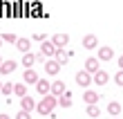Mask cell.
<instances>
[{"label": "cell", "instance_id": "26", "mask_svg": "<svg viewBox=\"0 0 123 119\" xmlns=\"http://www.w3.org/2000/svg\"><path fill=\"white\" fill-rule=\"evenodd\" d=\"M16 119H31V115H29V112H25V110H20V112L16 115Z\"/></svg>", "mask_w": 123, "mask_h": 119}, {"label": "cell", "instance_id": "5", "mask_svg": "<svg viewBox=\"0 0 123 119\" xmlns=\"http://www.w3.org/2000/svg\"><path fill=\"white\" fill-rule=\"evenodd\" d=\"M107 81H110V74H107L103 68H101L96 74H92V83H96V85H105Z\"/></svg>", "mask_w": 123, "mask_h": 119}, {"label": "cell", "instance_id": "9", "mask_svg": "<svg viewBox=\"0 0 123 119\" xmlns=\"http://www.w3.org/2000/svg\"><path fill=\"white\" fill-rule=\"evenodd\" d=\"M58 70H61V63L58 61H54V58H49V61H45V72L47 74H58Z\"/></svg>", "mask_w": 123, "mask_h": 119}, {"label": "cell", "instance_id": "27", "mask_svg": "<svg viewBox=\"0 0 123 119\" xmlns=\"http://www.w3.org/2000/svg\"><path fill=\"white\" fill-rule=\"evenodd\" d=\"M34 41H40L43 43V41H47V38H45V34H43V32H36L34 34Z\"/></svg>", "mask_w": 123, "mask_h": 119}, {"label": "cell", "instance_id": "19", "mask_svg": "<svg viewBox=\"0 0 123 119\" xmlns=\"http://www.w3.org/2000/svg\"><path fill=\"white\" fill-rule=\"evenodd\" d=\"M107 112H110L112 117H119V112H121V103H119V101H110V103H107Z\"/></svg>", "mask_w": 123, "mask_h": 119}, {"label": "cell", "instance_id": "4", "mask_svg": "<svg viewBox=\"0 0 123 119\" xmlns=\"http://www.w3.org/2000/svg\"><path fill=\"white\" fill-rule=\"evenodd\" d=\"M101 61H98V58L96 56H90V58H85V72H90V74H96L98 70H101V65H98Z\"/></svg>", "mask_w": 123, "mask_h": 119}, {"label": "cell", "instance_id": "6", "mask_svg": "<svg viewBox=\"0 0 123 119\" xmlns=\"http://www.w3.org/2000/svg\"><path fill=\"white\" fill-rule=\"evenodd\" d=\"M40 54L45 56V58H47V56H54V54H56L54 43H52V41H43V43H40Z\"/></svg>", "mask_w": 123, "mask_h": 119}, {"label": "cell", "instance_id": "10", "mask_svg": "<svg viewBox=\"0 0 123 119\" xmlns=\"http://www.w3.org/2000/svg\"><path fill=\"white\" fill-rule=\"evenodd\" d=\"M98 99H101V94L94 92V90H85V94H83V101L87 103V106H92V103H98Z\"/></svg>", "mask_w": 123, "mask_h": 119}, {"label": "cell", "instance_id": "2", "mask_svg": "<svg viewBox=\"0 0 123 119\" xmlns=\"http://www.w3.org/2000/svg\"><path fill=\"white\" fill-rule=\"evenodd\" d=\"M52 43H54V47H56V49H63V47L69 43V34H65V32L54 34V36H52Z\"/></svg>", "mask_w": 123, "mask_h": 119}, {"label": "cell", "instance_id": "16", "mask_svg": "<svg viewBox=\"0 0 123 119\" xmlns=\"http://www.w3.org/2000/svg\"><path fill=\"white\" fill-rule=\"evenodd\" d=\"M16 47L23 52V54H27V52L31 49V41H29V38H18V41H16Z\"/></svg>", "mask_w": 123, "mask_h": 119}, {"label": "cell", "instance_id": "14", "mask_svg": "<svg viewBox=\"0 0 123 119\" xmlns=\"http://www.w3.org/2000/svg\"><path fill=\"white\" fill-rule=\"evenodd\" d=\"M63 92H65V83H63V81H54V83H52V90H49V94H54L56 99H58Z\"/></svg>", "mask_w": 123, "mask_h": 119}, {"label": "cell", "instance_id": "33", "mask_svg": "<svg viewBox=\"0 0 123 119\" xmlns=\"http://www.w3.org/2000/svg\"><path fill=\"white\" fill-rule=\"evenodd\" d=\"M0 88H2V83H0Z\"/></svg>", "mask_w": 123, "mask_h": 119}, {"label": "cell", "instance_id": "15", "mask_svg": "<svg viewBox=\"0 0 123 119\" xmlns=\"http://www.w3.org/2000/svg\"><path fill=\"white\" fill-rule=\"evenodd\" d=\"M23 79H25V83H29V85H31V83H34V85L38 83V74H36V70H31V68L25 70V77H23Z\"/></svg>", "mask_w": 123, "mask_h": 119}, {"label": "cell", "instance_id": "17", "mask_svg": "<svg viewBox=\"0 0 123 119\" xmlns=\"http://www.w3.org/2000/svg\"><path fill=\"white\" fill-rule=\"evenodd\" d=\"M58 106H63V108H69V106H72V92H69V90H65V92L58 97Z\"/></svg>", "mask_w": 123, "mask_h": 119}, {"label": "cell", "instance_id": "8", "mask_svg": "<svg viewBox=\"0 0 123 119\" xmlns=\"http://www.w3.org/2000/svg\"><path fill=\"white\" fill-rule=\"evenodd\" d=\"M20 108H23L25 112H31V110H36V101L31 99L29 94H27V97H23V99H20Z\"/></svg>", "mask_w": 123, "mask_h": 119}, {"label": "cell", "instance_id": "22", "mask_svg": "<svg viewBox=\"0 0 123 119\" xmlns=\"http://www.w3.org/2000/svg\"><path fill=\"white\" fill-rule=\"evenodd\" d=\"M87 117H92V119H98V117H101V108L96 106V103L87 106Z\"/></svg>", "mask_w": 123, "mask_h": 119}, {"label": "cell", "instance_id": "13", "mask_svg": "<svg viewBox=\"0 0 123 119\" xmlns=\"http://www.w3.org/2000/svg\"><path fill=\"white\" fill-rule=\"evenodd\" d=\"M69 56H72V52H67V49H56V54H54V61H58L61 65H65Z\"/></svg>", "mask_w": 123, "mask_h": 119}, {"label": "cell", "instance_id": "30", "mask_svg": "<svg viewBox=\"0 0 123 119\" xmlns=\"http://www.w3.org/2000/svg\"><path fill=\"white\" fill-rule=\"evenodd\" d=\"M0 65H2V56H0Z\"/></svg>", "mask_w": 123, "mask_h": 119}, {"label": "cell", "instance_id": "20", "mask_svg": "<svg viewBox=\"0 0 123 119\" xmlns=\"http://www.w3.org/2000/svg\"><path fill=\"white\" fill-rule=\"evenodd\" d=\"M34 63H36V54H31V52H27V54H23V65H25L27 70H29Z\"/></svg>", "mask_w": 123, "mask_h": 119}, {"label": "cell", "instance_id": "12", "mask_svg": "<svg viewBox=\"0 0 123 119\" xmlns=\"http://www.w3.org/2000/svg\"><path fill=\"white\" fill-rule=\"evenodd\" d=\"M36 90H38L43 97H45V94H49V90H52V83H49V81H45V79H38V83H36Z\"/></svg>", "mask_w": 123, "mask_h": 119}, {"label": "cell", "instance_id": "24", "mask_svg": "<svg viewBox=\"0 0 123 119\" xmlns=\"http://www.w3.org/2000/svg\"><path fill=\"white\" fill-rule=\"evenodd\" d=\"M0 92H2V94H7V97H9V94H13V83H2Z\"/></svg>", "mask_w": 123, "mask_h": 119}, {"label": "cell", "instance_id": "18", "mask_svg": "<svg viewBox=\"0 0 123 119\" xmlns=\"http://www.w3.org/2000/svg\"><path fill=\"white\" fill-rule=\"evenodd\" d=\"M13 70H16V61H2L0 65V74H11Z\"/></svg>", "mask_w": 123, "mask_h": 119}, {"label": "cell", "instance_id": "1", "mask_svg": "<svg viewBox=\"0 0 123 119\" xmlns=\"http://www.w3.org/2000/svg\"><path fill=\"white\" fill-rule=\"evenodd\" d=\"M56 106H58V99H56L54 94H45L38 103H36V110H38V112L45 117V115H52Z\"/></svg>", "mask_w": 123, "mask_h": 119}, {"label": "cell", "instance_id": "3", "mask_svg": "<svg viewBox=\"0 0 123 119\" xmlns=\"http://www.w3.org/2000/svg\"><path fill=\"white\" fill-rule=\"evenodd\" d=\"M74 79H76V83H78V85H83V88L92 85V74H90V72H85V70H78Z\"/></svg>", "mask_w": 123, "mask_h": 119}, {"label": "cell", "instance_id": "28", "mask_svg": "<svg viewBox=\"0 0 123 119\" xmlns=\"http://www.w3.org/2000/svg\"><path fill=\"white\" fill-rule=\"evenodd\" d=\"M119 68H121V70H123V54H121V56H119Z\"/></svg>", "mask_w": 123, "mask_h": 119}, {"label": "cell", "instance_id": "23", "mask_svg": "<svg viewBox=\"0 0 123 119\" xmlns=\"http://www.w3.org/2000/svg\"><path fill=\"white\" fill-rule=\"evenodd\" d=\"M0 38H2L5 43H13V45H16V41H18V36H16V34H11V32H5L2 36H0Z\"/></svg>", "mask_w": 123, "mask_h": 119}, {"label": "cell", "instance_id": "25", "mask_svg": "<svg viewBox=\"0 0 123 119\" xmlns=\"http://www.w3.org/2000/svg\"><path fill=\"white\" fill-rule=\"evenodd\" d=\"M114 83H117V85H123V70H119L117 74H114Z\"/></svg>", "mask_w": 123, "mask_h": 119}, {"label": "cell", "instance_id": "32", "mask_svg": "<svg viewBox=\"0 0 123 119\" xmlns=\"http://www.w3.org/2000/svg\"><path fill=\"white\" fill-rule=\"evenodd\" d=\"M112 119H119V117H112Z\"/></svg>", "mask_w": 123, "mask_h": 119}, {"label": "cell", "instance_id": "7", "mask_svg": "<svg viewBox=\"0 0 123 119\" xmlns=\"http://www.w3.org/2000/svg\"><path fill=\"white\" fill-rule=\"evenodd\" d=\"M83 47H85V49H96V47H98V38H96L94 34H85V36H83Z\"/></svg>", "mask_w": 123, "mask_h": 119}, {"label": "cell", "instance_id": "11", "mask_svg": "<svg viewBox=\"0 0 123 119\" xmlns=\"http://www.w3.org/2000/svg\"><path fill=\"white\" fill-rule=\"evenodd\" d=\"M96 58H98V61H112V58H114V49L112 47H101Z\"/></svg>", "mask_w": 123, "mask_h": 119}, {"label": "cell", "instance_id": "31", "mask_svg": "<svg viewBox=\"0 0 123 119\" xmlns=\"http://www.w3.org/2000/svg\"><path fill=\"white\" fill-rule=\"evenodd\" d=\"M0 45H2V38H0Z\"/></svg>", "mask_w": 123, "mask_h": 119}, {"label": "cell", "instance_id": "29", "mask_svg": "<svg viewBox=\"0 0 123 119\" xmlns=\"http://www.w3.org/2000/svg\"><path fill=\"white\" fill-rule=\"evenodd\" d=\"M0 119H9V115H0Z\"/></svg>", "mask_w": 123, "mask_h": 119}, {"label": "cell", "instance_id": "21", "mask_svg": "<svg viewBox=\"0 0 123 119\" xmlns=\"http://www.w3.org/2000/svg\"><path fill=\"white\" fill-rule=\"evenodd\" d=\"M13 94L20 97V99L27 97V85H25V83H13Z\"/></svg>", "mask_w": 123, "mask_h": 119}]
</instances>
